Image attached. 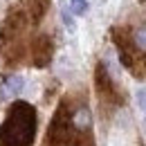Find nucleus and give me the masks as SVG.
Returning <instances> with one entry per match:
<instances>
[{"mask_svg":"<svg viewBox=\"0 0 146 146\" xmlns=\"http://www.w3.org/2000/svg\"><path fill=\"white\" fill-rule=\"evenodd\" d=\"M36 126V108L27 101H14L0 126V146H32Z\"/></svg>","mask_w":146,"mask_h":146,"instance_id":"1","label":"nucleus"},{"mask_svg":"<svg viewBox=\"0 0 146 146\" xmlns=\"http://www.w3.org/2000/svg\"><path fill=\"white\" fill-rule=\"evenodd\" d=\"M94 88H97V94L101 99V104H108V106H119L121 104V94L117 90L112 76H110L106 63H97L94 68Z\"/></svg>","mask_w":146,"mask_h":146,"instance_id":"2","label":"nucleus"},{"mask_svg":"<svg viewBox=\"0 0 146 146\" xmlns=\"http://www.w3.org/2000/svg\"><path fill=\"white\" fill-rule=\"evenodd\" d=\"M29 56H32V63L34 68H47L52 56H54V43L52 38L40 34L32 40V47H29Z\"/></svg>","mask_w":146,"mask_h":146,"instance_id":"3","label":"nucleus"},{"mask_svg":"<svg viewBox=\"0 0 146 146\" xmlns=\"http://www.w3.org/2000/svg\"><path fill=\"white\" fill-rule=\"evenodd\" d=\"M70 124H72V130L79 135V137H83V135H88L92 128V112L90 108L86 106V104H79L76 108L70 110Z\"/></svg>","mask_w":146,"mask_h":146,"instance_id":"4","label":"nucleus"},{"mask_svg":"<svg viewBox=\"0 0 146 146\" xmlns=\"http://www.w3.org/2000/svg\"><path fill=\"white\" fill-rule=\"evenodd\" d=\"M50 2L52 0H23V11H25L27 20L32 25H38L40 20L45 18V14L50 9Z\"/></svg>","mask_w":146,"mask_h":146,"instance_id":"5","label":"nucleus"},{"mask_svg":"<svg viewBox=\"0 0 146 146\" xmlns=\"http://www.w3.org/2000/svg\"><path fill=\"white\" fill-rule=\"evenodd\" d=\"M23 88H25L23 76L9 74V76H5L2 83H0V97H2V99H14V97H18L20 92H23Z\"/></svg>","mask_w":146,"mask_h":146,"instance_id":"6","label":"nucleus"},{"mask_svg":"<svg viewBox=\"0 0 146 146\" xmlns=\"http://www.w3.org/2000/svg\"><path fill=\"white\" fill-rule=\"evenodd\" d=\"M133 45H135L137 50L146 52V23H144V25H139V27L133 32Z\"/></svg>","mask_w":146,"mask_h":146,"instance_id":"7","label":"nucleus"},{"mask_svg":"<svg viewBox=\"0 0 146 146\" xmlns=\"http://www.w3.org/2000/svg\"><path fill=\"white\" fill-rule=\"evenodd\" d=\"M70 9L76 16H83L88 11V0H70Z\"/></svg>","mask_w":146,"mask_h":146,"instance_id":"8","label":"nucleus"},{"mask_svg":"<svg viewBox=\"0 0 146 146\" xmlns=\"http://www.w3.org/2000/svg\"><path fill=\"white\" fill-rule=\"evenodd\" d=\"M135 99H137V106L142 110H146V88H139L135 92Z\"/></svg>","mask_w":146,"mask_h":146,"instance_id":"9","label":"nucleus"},{"mask_svg":"<svg viewBox=\"0 0 146 146\" xmlns=\"http://www.w3.org/2000/svg\"><path fill=\"white\" fill-rule=\"evenodd\" d=\"M144 128H146V119H144Z\"/></svg>","mask_w":146,"mask_h":146,"instance_id":"10","label":"nucleus"}]
</instances>
